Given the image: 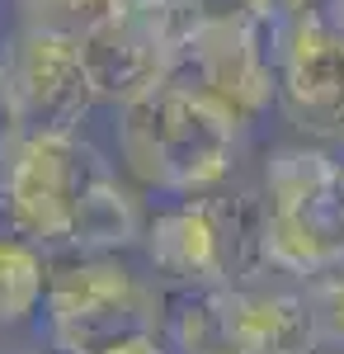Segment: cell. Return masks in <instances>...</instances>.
I'll return each instance as SVG.
<instances>
[{"label":"cell","instance_id":"obj_1","mask_svg":"<svg viewBox=\"0 0 344 354\" xmlns=\"http://www.w3.org/2000/svg\"><path fill=\"white\" fill-rule=\"evenodd\" d=\"M240 123L227 104L193 85L165 76L156 90L137 95L118 109L113 142L118 161L142 189L165 198L212 194L236 161Z\"/></svg>","mask_w":344,"mask_h":354},{"label":"cell","instance_id":"obj_2","mask_svg":"<svg viewBox=\"0 0 344 354\" xmlns=\"http://www.w3.org/2000/svg\"><path fill=\"white\" fill-rule=\"evenodd\" d=\"M265 198L189 194L151 213L142 250L165 283H236L265 270Z\"/></svg>","mask_w":344,"mask_h":354},{"label":"cell","instance_id":"obj_3","mask_svg":"<svg viewBox=\"0 0 344 354\" xmlns=\"http://www.w3.org/2000/svg\"><path fill=\"white\" fill-rule=\"evenodd\" d=\"M160 293L118 260V250H76L48 274L43 326L57 354H99L113 340L156 330Z\"/></svg>","mask_w":344,"mask_h":354},{"label":"cell","instance_id":"obj_4","mask_svg":"<svg viewBox=\"0 0 344 354\" xmlns=\"http://www.w3.org/2000/svg\"><path fill=\"white\" fill-rule=\"evenodd\" d=\"M198 24L193 0H123L118 15H108L95 33L80 38V57L95 85V100L123 109L128 100L156 90L184 33Z\"/></svg>","mask_w":344,"mask_h":354},{"label":"cell","instance_id":"obj_5","mask_svg":"<svg viewBox=\"0 0 344 354\" xmlns=\"http://www.w3.org/2000/svg\"><path fill=\"white\" fill-rule=\"evenodd\" d=\"M104 165L99 151H90L76 133H24L5 161V213L10 227L28 241L71 245L80 194L90 175Z\"/></svg>","mask_w":344,"mask_h":354},{"label":"cell","instance_id":"obj_6","mask_svg":"<svg viewBox=\"0 0 344 354\" xmlns=\"http://www.w3.org/2000/svg\"><path fill=\"white\" fill-rule=\"evenodd\" d=\"M170 76L250 123L278 100V33L260 19H198L175 48Z\"/></svg>","mask_w":344,"mask_h":354},{"label":"cell","instance_id":"obj_7","mask_svg":"<svg viewBox=\"0 0 344 354\" xmlns=\"http://www.w3.org/2000/svg\"><path fill=\"white\" fill-rule=\"evenodd\" d=\"M0 71L10 81L24 133H76L90 104H99L90 71H85V57H80V43L61 38V33L19 28L15 43L5 48Z\"/></svg>","mask_w":344,"mask_h":354},{"label":"cell","instance_id":"obj_8","mask_svg":"<svg viewBox=\"0 0 344 354\" xmlns=\"http://www.w3.org/2000/svg\"><path fill=\"white\" fill-rule=\"evenodd\" d=\"M278 104L302 133L330 137L344 123V33L321 19V10L302 15L278 38Z\"/></svg>","mask_w":344,"mask_h":354},{"label":"cell","instance_id":"obj_9","mask_svg":"<svg viewBox=\"0 0 344 354\" xmlns=\"http://www.w3.org/2000/svg\"><path fill=\"white\" fill-rule=\"evenodd\" d=\"M222 312L227 330L240 354H316V330L307 312L302 279L278 270H255L222 283Z\"/></svg>","mask_w":344,"mask_h":354},{"label":"cell","instance_id":"obj_10","mask_svg":"<svg viewBox=\"0 0 344 354\" xmlns=\"http://www.w3.org/2000/svg\"><path fill=\"white\" fill-rule=\"evenodd\" d=\"M146 213L137 203V194L113 175V165H99L90 175V185L80 194L76 227H71V245L66 250H133L146 236Z\"/></svg>","mask_w":344,"mask_h":354},{"label":"cell","instance_id":"obj_11","mask_svg":"<svg viewBox=\"0 0 344 354\" xmlns=\"http://www.w3.org/2000/svg\"><path fill=\"white\" fill-rule=\"evenodd\" d=\"M156 335L165 354H240L227 330L222 293L208 283H165Z\"/></svg>","mask_w":344,"mask_h":354},{"label":"cell","instance_id":"obj_12","mask_svg":"<svg viewBox=\"0 0 344 354\" xmlns=\"http://www.w3.org/2000/svg\"><path fill=\"white\" fill-rule=\"evenodd\" d=\"M48 274H52V265L43 260V245L5 222L0 227V326L28 322L43 307Z\"/></svg>","mask_w":344,"mask_h":354},{"label":"cell","instance_id":"obj_13","mask_svg":"<svg viewBox=\"0 0 344 354\" xmlns=\"http://www.w3.org/2000/svg\"><path fill=\"white\" fill-rule=\"evenodd\" d=\"M118 10H123V0H15L19 28L61 33V38H76V43L85 33H95Z\"/></svg>","mask_w":344,"mask_h":354},{"label":"cell","instance_id":"obj_14","mask_svg":"<svg viewBox=\"0 0 344 354\" xmlns=\"http://www.w3.org/2000/svg\"><path fill=\"white\" fill-rule=\"evenodd\" d=\"M302 293L316 330V354H344V260L302 279Z\"/></svg>","mask_w":344,"mask_h":354},{"label":"cell","instance_id":"obj_15","mask_svg":"<svg viewBox=\"0 0 344 354\" xmlns=\"http://www.w3.org/2000/svg\"><path fill=\"white\" fill-rule=\"evenodd\" d=\"M302 15H312V0H255V19L265 28H274L278 38H283Z\"/></svg>","mask_w":344,"mask_h":354},{"label":"cell","instance_id":"obj_16","mask_svg":"<svg viewBox=\"0 0 344 354\" xmlns=\"http://www.w3.org/2000/svg\"><path fill=\"white\" fill-rule=\"evenodd\" d=\"M19 137H24V128H19V109H15L10 81H5V71H0V165L10 161V151L19 147ZM0 175H5V170H0Z\"/></svg>","mask_w":344,"mask_h":354},{"label":"cell","instance_id":"obj_17","mask_svg":"<svg viewBox=\"0 0 344 354\" xmlns=\"http://www.w3.org/2000/svg\"><path fill=\"white\" fill-rule=\"evenodd\" d=\"M198 19H255V0H193Z\"/></svg>","mask_w":344,"mask_h":354},{"label":"cell","instance_id":"obj_18","mask_svg":"<svg viewBox=\"0 0 344 354\" xmlns=\"http://www.w3.org/2000/svg\"><path fill=\"white\" fill-rule=\"evenodd\" d=\"M321 19L344 33V0H321Z\"/></svg>","mask_w":344,"mask_h":354},{"label":"cell","instance_id":"obj_19","mask_svg":"<svg viewBox=\"0 0 344 354\" xmlns=\"http://www.w3.org/2000/svg\"><path fill=\"white\" fill-rule=\"evenodd\" d=\"M330 147H335V156H340V161H344V123H340V133L330 137Z\"/></svg>","mask_w":344,"mask_h":354},{"label":"cell","instance_id":"obj_20","mask_svg":"<svg viewBox=\"0 0 344 354\" xmlns=\"http://www.w3.org/2000/svg\"><path fill=\"white\" fill-rule=\"evenodd\" d=\"M0 185H5V175H0Z\"/></svg>","mask_w":344,"mask_h":354}]
</instances>
